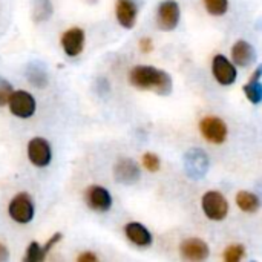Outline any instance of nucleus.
<instances>
[{
  "mask_svg": "<svg viewBox=\"0 0 262 262\" xmlns=\"http://www.w3.org/2000/svg\"><path fill=\"white\" fill-rule=\"evenodd\" d=\"M129 81L138 89L155 91L160 95H169L173 89L172 77L166 71L157 69L154 66H135L129 74Z\"/></svg>",
  "mask_w": 262,
  "mask_h": 262,
  "instance_id": "nucleus-1",
  "label": "nucleus"
},
{
  "mask_svg": "<svg viewBox=\"0 0 262 262\" xmlns=\"http://www.w3.org/2000/svg\"><path fill=\"white\" fill-rule=\"evenodd\" d=\"M210 167L207 154L203 149L193 147L184 155V170L186 175L192 180H203Z\"/></svg>",
  "mask_w": 262,
  "mask_h": 262,
  "instance_id": "nucleus-2",
  "label": "nucleus"
},
{
  "mask_svg": "<svg viewBox=\"0 0 262 262\" xmlns=\"http://www.w3.org/2000/svg\"><path fill=\"white\" fill-rule=\"evenodd\" d=\"M8 213H9L11 220L15 221L17 224L31 223L34 220V213H35L32 198L25 192L17 193L8 206Z\"/></svg>",
  "mask_w": 262,
  "mask_h": 262,
  "instance_id": "nucleus-3",
  "label": "nucleus"
},
{
  "mask_svg": "<svg viewBox=\"0 0 262 262\" xmlns=\"http://www.w3.org/2000/svg\"><path fill=\"white\" fill-rule=\"evenodd\" d=\"M201 206H203L204 215L212 221H223V220H226V216L229 213L227 198L223 193L215 192V190L204 193V196L201 200Z\"/></svg>",
  "mask_w": 262,
  "mask_h": 262,
  "instance_id": "nucleus-4",
  "label": "nucleus"
},
{
  "mask_svg": "<svg viewBox=\"0 0 262 262\" xmlns=\"http://www.w3.org/2000/svg\"><path fill=\"white\" fill-rule=\"evenodd\" d=\"M9 112L17 118H31L35 114L37 103L35 98L26 91H14L8 101Z\"/></svg>",
  "mask_w": 262,
  "mask_h": 262,
  "instance_id": "nucleus-5",
  "label": "nucleus"
},
{
  "mask_svg": "<svg viewBox=\"0 0 262 262\" xmlns=\"http://www.w3.org/2000/svg\"><path fill=\"white\" fill-rule=\"evenodd\" d=\"M201 135L213 144H223L227 140V124L218 117H206L200 123Z\"/></svg>",
  "mask_w": 262,
  "mask_h": 262,
  "instance_id": "nucleus-6",
  "label": "nucleus"
},
{
  "mask_svg": "<svg viewBox=\"0 0 262 262\" xmlns=\"http://www.w3.org/2000/svg\"><path fill=\"white\" fill-rule=\"evenodd\" d=\"M28 158L35 167H46L52 160V149L48 140L34 137L28 143Z\"/></svg>",
  "mask_w": 262,
  "mask_h": 262,
  "instance_id": "nucleus-7",
  "label": "nucleus"
},
{
  "mask_svg": "<svg viewBox=\"0 0 262 262\" xmlns=\"http://www.w3.org/2000/svg\"><path fill=\"white\" fill-rule=\"evenodd\" d=\"M212 72L215 80L223 86H230L236 81V64L232 63L226 55L218 54L212 61Z\"/></svg>",
  "mask_w": 262,
  "mask_h": 262,
  "instance_id": "nucleus-8",
  "label": "nucleus"
},
{
  "mask_svg": "<svg viewBox=\"0 0 262 262\" xmlns=\"http://www.w3.org/2000/svg\"><path fill=\"white\" fill-rule=\"evenodd\" d=\"M181 18V9L180 5L175 0H166L160 5L158 14H157V21L161 31H173Z\"/></svg>",
  "mask_w": 262,
  "mask_h": 262,
  "instance_id": "nucleus-9",
  "label": "nucleus"
},
{
  "mask_svg": "<svg viewBox=\"0 0 262 262\" xmlns=\"http://www.w3.org/2000/svg\"><path fill=\"white\" fill-rule=\"evenodd\" d=\"M84 201L89 209L100 212V213L109 212L112 207V195L109 193L107 189H104L103 186H97V184L89 186L86 189Z\"/></svg>",
  "mask_w": 262,
  "mask_h": 262,
  "instance_id": "nucleus-10",
  "label": "nucleus"
},
{
  "mask_svg": "<svg viewBox=\"0 0 262 262\" xmlns=\"http://www.w3.org/2000/svg\"><path fill=\"white\" fill-rule=\"evenodd\" d=\"M141 172L138 164L132 158H121L114 167V178L123 186H132L140 181Z\"/></svg>",
  "mask_w": 262,
  "mask_h": 262,
  "instance_id": "nucleus-11",
  "label": "nucleus"
},
{
  "mask_svg": "<svg viewBox=\"0 0 262 262\" xmlns=\"http://www.w3.org/2000/svg\"><path fill=\"white\" fill-rule=\"evenodd\" d=\"M84 31L78 26H74L63 32L60 43L68 57H78L84 48Z\"/></svg>",
  "mask_w": 262,
  "mask_h": 262,
  "instance_id": "nucleus-12",
  "label": "nucleus"
},
{
  "mask_svg": "<svg viewBox=\"0 0 262 262\" xmlns=\"http://www.w3.org/2000/svg\"><path fill=\"white\" fill-rule=\"evenodd\" d=\"M181 256L187 261H204L209 258V246L198 238H189L181 243L180 246Z\"/></svg>",
  "mask_w": 262,
  "mask_h": 262,
  "instance_id": "nucleus-13",
  "label": "nucleus"
},
{
  "mask_svg": "<svg viewBox=\"0 0 262 262\" xmlns=\"http://www.w3.org/2000/svg\"><path fill=\"white\" fill-rule=\"evenodd\" d=\"M115 14L118 23L126 28L132 29L137 23V15H138V3L132 0H118L115 6Z\"/></svg>",
  "mask_w": 262,
  "mask_h": 262,
  "instance_id": "nucleus-14",
  "label": "nucleus"
},
{
  "mask_svg": "<svg viewBox=\"0 0 262 262\" xmlns=\"http://www.w3.org/2000/svg\"><path fill=\"white\" fill-rule=\"evenodd\" d=\"M124 235L137 247H149L154 241L152 233L141 223H127L124 226Z\"/></svg>",
  "mask_w": 262,
  "mask_h": 262,
  "instance_id": "nucleus-15",
  "label": "nucleus"
},
{
  "mask_svg": "<svg viewBox=\"0 0 262 262\" xmlns=\"http://www.w3.org/2000/svg\"><path fill=\"white\" fill-rule=\"evenodd\" d=\"M232 58H233V63L236 66L247 68L252 63H255V60H256V51H255V48L249 41L238 40L232 46Z\"/></svg>",
  "mask_w": 262,
  "mask_h": 262,
  "instance_id": "nucleus-16",
  "label": "nucleus"
},
{
  "mask_svg": "<svg viewBox=\"0 0 262 262\" xmlns=\"http://www.w3.org/2000/svg\"><path fill=\"white\" fill-rule=\"evenodd\" d=\"M236 204H238V207L243 212H246V213H255L261 207V200H259L258 195H255L252 192L241 190L236 195Z\"/></svg>",
  "mask_w": 262,
  "mask_h": 262,
  "instance_id": "nucleus-17",
  "label": "nucleus"
},
{
  "mask_svg": "<svg viewBox=\"0 0 262 262\" xmlns=\"http://www.w3.org/2000/svg\"><path fill=\"white\" fill-rule=\"evenodd\" d=\"M26 77H28V81L35 86V88H45L48 84V74L45 71V68L38 63L35 64H29L28 69H26Z\"/></svg>",
  "mask_w": 262,
  "mask_h": 262,
  "instance_id": "nucleus-18",
  "label": "nucleus"
},
{
  "mask_svg": "<svg viewBox=\"0 0 262 262\" xmlns=\"http://www.w3.org/2000/svg\"><path fill=\"white\" fill-rule=\"evenodd\" d=\"M54 12V6L51 3V0H34L32 3V18L37 23L46 21L51 18Z\"/></svg>",
  "mask_w": 262,
  "mask_h": 262,
  "instance_id": "nucleus-19",
  "label": "nucleus"
},
{
  "mask_svg": "<svg viewBox=\"0 0 262 262\" xmlns=\"http://www.w3.org/2000/svg\"><path fill=\"white\" fill-rule=\"evenodd\" d=\"M244 95L247 100L253 104L262 103V83L261 81H249L247 84L243 86Z\"/></svg>",
  "mask_w": 262,
  "mask_h": 262,
  "instance_id": "nucleus-20",
  "label": "nucleus"
},
{
  "mask_svg": "<svg viewBox=\"0 0 262 262\" xmlns=\"http://www.w3.org/2000/svg\"><path fill=\"white\" fill-rule=\"evenodd\" d=\"M204 5L207 12L215 17L224 15L229 9V0H204Z\"/></svg>",
  "mask_w": 262,
  "mask_h": 262,
  "instance_id": "nucleus-21",
  "label": "nucleus"
},
{
  "mask_svg": "<svg viewBox=\"0 0 262 262\" xmlns=\"http://www.w3.org/2000/svg\"><path fill=\"white\" fill-rule=\"evenodd\" d=\"M46 253L43 252V247L38 243H31L26 249V256H25V262H41L45 261Z\"/></svg>",
  "mask_w": 262,
  "mask_h": 262,
  "instance_id": "nucleus-22",
  "label": "nucleus"
},
{
  "mask_svg": "<svg viewBox=\"0 0 262 262\" xmlns=\"http://www.w3.org/2000/svg\"><path fill=\"white\" fill-rule=\"evenodd\" d=\"M244 253H246V249L244 246L241 244H233L230 247L226 249L224 252V261L226 262H238L244 258Z\"/></svg>",
  "mask_w": 262,
  "mask_h": 262,
  "instance_id": "nucleus-23",
  "label": "nucleus"
},
{
  "mask_svg": "<svg viewBox=\"0 0 262 262\" xmlns=\"http://www.w3.org/2000/svg\"><path fill=\"white\" fill-rule=\"evenodd\" d=\"M12 92H14L12 84L6 78L0 77V107L8 106V101H9Z\"/></svg>",
  "mask_w": 262,
  "mask_h": 262,
  "instance_id": "nucleus-24",
  "label": "nucleus"
},
{
  "mask_svg": "<svg viewBox=\"0 0 262 262\" xmlns=\"http://www.w3.org/2000/svg\"><path fill=\"white\" fill-rule=\"evenodd\" d=\"M141 163H143V166H144L149 172H158V170H160V167H161V161H160V158H158L155 154H152V152L144 154V155H143Z\"/></svg>",
  "mask_w": 262,
  "mask_h": 262,
  "instance_id": "nucleus-25",
  "label": "nucleus"
},
{
  "mask_svg": "<svg viewBox=\"0 0 262 262\" xmlns=\"http://www.w3.org/2000/svg\"><path fill=\"white\" fill-rule=\"evenodd\" d=\"M61 238H63V235H61V233H54V235L48 239V243L43 246V252L46 253V256H48V253L52 250V247H55V246L61 241Z\"/></svg>",
  "mask_w": 262,
  "mask_h": 262,
  "instance_id": "nucleus-26",
  "label": "nucleus"
},
{
  "mask_svg": "<svg viewBox=\"0 0 262 262\" xmlns=\"http://www.w3.org/2000/svg\"><path fill=\"white\" fill-rule=\"evenodd\" d=\"M140 49H141L144 54H149V52L154 49V43H152V40H150L149 37L141 38V40H140Z\"/></svg>",
  "mask_w": 262,
  "mask_h": 262,
  "instance_id": "nucleus-27",
  "label": "nucleus"
},
{
  "mask_svg": "<svg viewBox=\"0 0 262 262\" xmlns=\"http://www.w3.org/2000/svg\"><path fill=\"white\" fill-rule=\"evenodd\" d=\"M77 261L78 262H97L98 261V258H97V255H94V253H91V252H86V253H81V255L77 258Z\"/></svg>",
  "mask_w": 262,
  "mask_h": 262,
  "instance_id": "nucleus-28",
  "label": "nucleus"
},
{
  "mask_svg": "<svg viewBox=\"0 0 262 262\" xmlns=\"http://www.w3.org/2000/svg\"><path fill=\"white\" fill-rule=\"evenodd\" d=\"M262 78V64H259L250 77V81H259Z\"/></svg>",
  "mask_w": 262,
  "mask_h": 262,
  "instance_id": "nucleus-29",
  "label": "nucleus"
},
{
  "mask_svg": "<svg viewBox=\"0 0 262 262\" xmlns=\"http://www.w3.org/2000/svg\"><path fill=\"white\" fill-rule=\"evenodd\" d=\"M8 258H9V252H8V249H6V246H3V244L0 243V262L8 261Z\"/></svg>",
  "mask_w": 262,
  "mask_h": 262,
  "instance_id": "nucleus-30",
  "label": "nucleus"
},
{
  "mask_svg": "<svg viewBox=\"0 0 262 262\" xmlns=\"http://www.w3.org/2000/svg\"><path fill=\"white\" fill-rule=\"evenodd\" d=\"M258 193H259V195H258V196H259V200L262 201V181L258 184Z\"/></svg>",
  "mask_w": 262,
  "mask_h": 262,
  "instance_id": "nucleus-31",
  "label": "nucleus"
},
{
  "mask_svg": "<svg viewBox=\"0 0 262 262\" xmlns=\"http://www.w3.org/2000/svg\"><path fill=\"white\" fill-rule=\"evenodd\" d=\"M132 2H135V3H138V0H132Z\"/></svg>",
  "mask_w": 262,
  "mask_h": 262,
  "instance_id": "nucleus-32",
  "label": "nucleus"
}]
</instances>
